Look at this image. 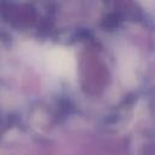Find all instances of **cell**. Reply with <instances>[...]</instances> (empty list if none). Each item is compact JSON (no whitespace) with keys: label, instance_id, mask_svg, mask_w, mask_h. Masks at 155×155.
I'll return each mask as SVG.
<instances>
[{"label":"cell","instance_id":"6da1fadb","mask_svg":"<svg viewBox=\"0 0 155 155\" xmlns=\"http://www.w3.org/2000/svg\"><path fill=\"white\" fill-rule=\"evenodd\" d=\"M47 65L48 68L59 75L69 76L75 70V61L71 53L64 48H54L48 52L47 57Z\"/></svg>","mask_w":155,"mask_h":155},{"label":"cell","instance_id":"7a4b0ae2","mask_svg":"<svg viewBox=\"0 0 155 155\" xmlns=\"http://www.w3.org/2000/svg\"><path fill=\"white\" fill-rule=\"evenodd\" d=\"M139 1H142L143 4H145V5H149V4H151L153 2V0H139Z\"/></svg>","mask_w":155,"mask_h":155}]
</instances>
